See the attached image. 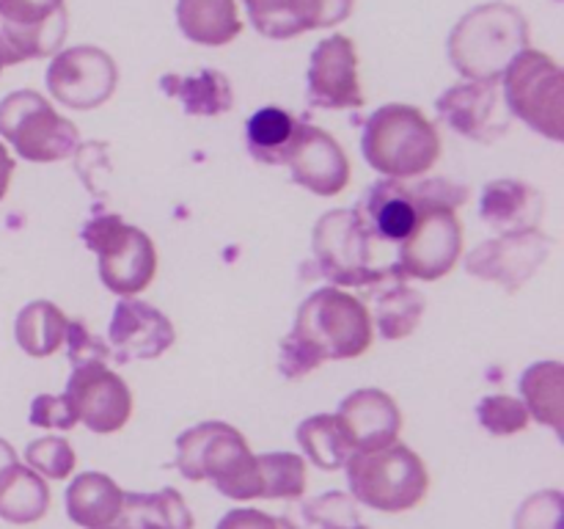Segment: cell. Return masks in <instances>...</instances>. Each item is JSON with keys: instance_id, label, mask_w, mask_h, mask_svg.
<instances>
[{"instance_id": "cell-1", "label": "cell", "mask_w": 564, "mask_h": 529, "mask_svg": "<svg viewBox=\"0 0 564 529\" xmlns=\"http://www.w3.org/2000/svg\"><path fill=\"white\" fill-rule=\"evenodd\" d=\"M372 336L369 309L339 287H323L301 303L295 328L281 339L279 369L284 378H303L323 361L364 356Z\"/></svg>"}, {"instance_id": "cell-43", "label": "cell", "mask_w": 564, "mask_h": 529, "mask_svg": "<svg viewBox=\"0 0 564 529\" xmlns=\"http://www.w3.org/2000/svg\"><path fill=\"white\" fill-rule=\"evenodd\" d=\"M11 463H17V452H14V446H11L9 441L0 439V472H3L6 466H11Z\"/></svg>"}, {"instance_id": "cell-21", "label": "cell", "mask_w": 564, "mask_h": 529, "mask_svg": "<svg viewBox=\"0 0 564 529\" xmlns=\"http://www.w3.org/2000/svg\"><path fill=\"white\" fill-rule=\"evenodd\" d=\"M356 215L367 235L380 242H402L419 220L416 198L402 180H380L356 204Z\"/></svg>"}, {"instance_id": "cell-36", "label": "cell", "mask_w": 564, "mask_h": 529, "mask_svg": "<svg viewBox=\"0 0 564 529\" xmlns=\"http://www.w3.org/2000/svg\"><path fill=\"white\" fill-rule=\"evenodd\" d=\"M303 516H306L308 527L312 529H350L356 527V523H361L358 521V510L356 505H352V499L350 496L339 494V490L308 501Z\"/></svg>"}, {"instance_id": "cell-3", "label": "cell", "mask_w": 564, "mask_h": 529, "mask_svg": "<svg viewBox=\"0 0 564 529\" xmlns=\"http://www.w3.org/2000/svg\"><path fill=\"white\" fill-rule=\"evenodd\" d=\"M529 47V22L512 3H482L449 33V61L466 80H496Z\"/></svg>"}, {"instance_id": "cell-45", "label": "cell", "mask_w": 564, "mask_h": 529, "mask_svg": "<svg viewBox=\"0 0 564 529\" xmlns=\"http://www.w3.org/2000/svg\"><path fill=\"white\" fill-rule=\"evenodd\" d=\"M350 529H367V527H361V523H356V527H350Z\"/></svg>"}, {"instance_id": "cell-42", "label": "cell", "mask_w": 564, "mask_h": 529, "mask_svg": "<svg viewBox=\"0 0 564 529\" xmlns=\"http://www.w3.org/2000/svg\"><path fill=\"white\" fill-rule=\"evenodd\" d=\"M11 64H20V58H17V55H14L11 44L6 42L3 31H0V72H3L6 66H11Z\"/></svg>"}, {"instance_id": "cell-18", "label": "cell", "mask_w": 564, "mask_h": 529, "mask_svg": "<svg viewBox=\"0 0 564 529\" xmlns=\"http://www.w3.org/2000/svg\"><path fill=\"white\" fill-rule=\"evenodd\" d=\"M108 339L116 361H147V358L163 356L174 345L176 331L160 309L135 298H121L113 309Z\"/></svg>"}, {"instance_id": "cell-4", "label": "cell", "mask_w": 564, "mask_h": 529, "mask_svg": "<svg viewBox=\"0 0 564 529\" xmlns=\"http://www.w3.org/2000/svg\"><path fill=\"white\" fill-rule=\"evenodd\" d=\"M361 152L378 174L405 182L433 171L441 158V136L422 110L391 102L367 119Z\"/></svg>"}, {"instance_id": "cell-28", "label": "cell", "mask_w": 564, "mask_h": 529, "mask_svg": "<svg viewBox=\"0 0 564 529\" xmlns=\"http://www.w3.org/2000/svg\"><path fill=\"white\" fill-rule=\"evenodd\" d=\"M124 529H193V512L176 488L154 494H124L119 523Z\"/></svg>"}, {"instance_id": "cell-12", "label": "cell", "mask_w": 564, "mask_h": 529, "mask_svg": "<svg viewBox=\"0 0 564 529\" xmlns=\"http://www.w3.org/2000/svg\"><path fill=\"white\" fill-rule=\"evenodd\" d=\"M66 397L75 408L77 422H83L94 433H116L130 422V386L102 361L72 367Z\"/></svg>"}, {"instance_id": "cell-15", "label": "cell", "mask_w": 564, "mask_h": 529, "mask_svg": "<svg viewBox=\"0 0 564 529\" xmlns=\"http://www.w3.org/2000/svg\"><path fill=\"white\" fill-rule=\"evenodd\" d=\"M0 31L20 64L50 58L69 31L64 0H0Z\"/></svg>"}, {"instance_id": "cell-31", "label": "cell", "mask_w": 564, "mask_h": 529, "mask_svg": "<svg viewBox=\"0 0 564 529\" xmlns=\"http://www.w3.org/2000/svg\"><path fill=\"white\" fill-rule=\"evenodd\" d=\"M66 314L50 301H31L20 309L14 320V339L28 356L47 358L64 345L66 339Z\"/></svg>"}, {"instance_id": "cell-8", "label": "cell", "mask_w": 564, "mask_h": 529, "mask_svg": "<svg viewBox=\"0 0 564 529\" xmlns=\"http://www.w3.org/2000/svg\"><path fill=\"white\" fill-rule=\"evenodd\" d=\"M0 136L14 147L22 160L31 163L69 158L80 143L77 127L31 88L0 99Z\"/></svg>"}, {"instance_id": "cell-26", "label": "cell", "mask_w": 564, "mask_h": 529, "mask_svg": "<svg viewBox=\"0 0 564 529\" xmlns=\"http://www.w3.org/2000/svg\"><path fill=\"white\" fill-rule=\"evenodd\" d=\"M50 507V488L42 474L20 461L0 472V518L17 527L42 521Z\"/></svg>"}, {"instance_id": "cell-23", "label": "cell", "mask_w": 564, "mask_h": 529, "mask_svg": "<svg viewBox=\"0 0 564 529\" xmlns=\"http://www.w3.org/2000/svg\"><path fill=\"white\" fill-rule=\"evenodd\" d=\"M367 290L380 336H386V339H402V336L416 331L427 301H424L422 292L408 287L405 276H402V270L397 264H391L383 279L369 284Z\"/></svg>"}, {"instance_id": "cell-30", "label": "cell", "mask_w": 564, "mask_h": 529, "mask_svg": "<svg viewBox=\"0 0 564 529\" xmlns=\"http://www.w3.org/2000/svg\"><path fill=\"white\" fill-rule=\"evenodd\" d=\"M521 397L529 419L549 424L562 435L564 419V367L560 361L532 364L521 375Z\"/></svg>"}, {"instance_id": "cell-14", "label": "cell", "mask_w": 564, "mask_h": 529, "mask_svg": "<svg viewBox=\"0 0 564 529\" xmlns=\"http://www.w3.org/2000/svg\"><path fill=\"white\" fill-rule=\"evenodd\" d=\"M441 119L477 143H494L510 130V110L496 80H466L446 88L435 102Z\"/></svg>"}, {"instance_id": "cell-32", "label": "cell", "mask_w": 564, "mask_h": 529, "mask_svg": "<svg viewBox=\"0 0 564 529\" xmlns=\"http://www.w3.org/2000/svg\"><path fill=\"white\" fill-rule=\"evenodd\" d=\"M297 444H301L308 463L325 468V472L345 468V463L356 452L336 413H317V417L303 419L297 424Z\"/></svg>"}, {"instance_id": "cell-6", "label": "cell", "mask_w": 564, "mask_h": 529, "mask_svg": "<svg viewBox=\"0 0 564 529\" xmlns=\"http://www.w3.org/2000/svg\"><path fill=\"white\" fill-rule=\"evenodd\" d=\"M88 251L99 259V279L110 292L132 298L152 284L158 273V251L147 231L124 224L119 215H99L80 229Z\"/></svg>"}, {"instance_id": "cell-20", "label": "cell", "mask_w": 564, "mask_h": 529, "mask_svg": "<svg viewBox=\"0 0 564 529\" xmlns=\"http://www.w3.org/2000/svg\"><path fill=\"white\" fill-rule=\"evenodd\" d=\"M339 422L356 452H375L394 444L402 430V413L394 397L380 389H358L339 406Z\"/></svg>"}, {"instance_id": "cell-33", "label": "cell", "mask_w": 564, "mask_h": 529, "mask_svg": "<svg viewBox=\"0 0 564 529\" xmlns=\"http://www.w3.org/2000/svg\"><path fill=\"white\" fill-rule=\"evenodd\" d=\"M262 496L259 499H297L306 490V463L292 452H264L257 455Z\"/></svg>"}, {"instance_id": "cell-40", "label": "cell", "mask_w": 564, "mask_h": 529, "mask_svg": "<svg viewBox=\"0 0 564 529\" xmlns=\"http://www.w3.org/2000/svg\"><path fill=\"white\" fill-rule=\"evenodd\" d=\"M218 529H297L292 527L286 518L268 516L262 510H253V507H237V510H229L218 521Z\"/></svg>"}, {"instance_id": "cell-22", "label": "cell", "mask_w": 564, "mask_h": 529, "mask_svg": "<svg viewBox=\"0 0 564 529\" xmlns=\"http://www.w3.org/2000/svg\"><path fill=\"white\" fill-rule=\"evenodd\" d=\"M543 193L521 180H494L482 187L479 218L499 235L534 231L543 220Z\"/></svg>"}, {"instance_id": "cell-16", "label": "cell", "mask_w": 564, "mask_h": 529, "mask_svg": "<svg viewBox=\"0 0 564 529\" xmlns=\"http://www.w3.org/2000/svg\"><path fill=\"white\" fill-rule=\"evenodd\" d=\"M308 102L323 110H358L364 105L358 53L345 33L323 39L308 61Z\"/></svg>"}, {"instance_id": "cell-38", "label": "cell", "mask_w": 564, "mask_h": 529, "mask_svg": "<svg viewBox=\"0 0 564 529\" xmlns=\"http://www.w3.org/2000/svg\"><path fill=\"white\" fill-rule=\"evenodd\" d=\"M31 424L50 430H72L77 424V413L66 395H39L31 402Z\"/></svg>"}, {"instance_id": "cell-29", "label": "cell", "mask_w": 564, "mask_h": 529, "mask_svg": "<svg viewBox=\"0 0 564 529\" xmlns=\"http://www.w3.org/2000/svg\"><path fill=\"white\" fill-rule=\"evenodd\" d=\"M297 127H301V121L290 110L279 108V105H268V108L257 110L246 127L248 152L259 163L284 165L286 154L295 143Z\"/></svg>"}, {"instance_id": "cell-25", "label": "cell", "mask_w": 564, "mask_h": 529, "mask_svg": "<svg viewBox=\"0 0 564 529\" xmlns=\"http://www.w3.org/2000/svg\"><path fill=\"white\" fill-rule=\"evenodd\" d=\"M176 22L182 36L204 47H224L242 31L237 0H180Z\"/></svg>"}, {"instance_id": "cell-39", "label": "cell", "mask_w": 564, "mask_h": 529, "mask_svg": "<svg viewBox=\"0 0 564 529\" xmlns=\"http://www.w3.org/2000/svg\"><path fill=\"white\" fill-rule=\"evenodd\" d=\"M66 345H69V361L72 367H80V364H94V361H108L110 347L102 339L91 334L83 323H69L66 325Z\"/></svg>"}, {"instance_id": "cell-27", "label": "cell", "mask_w": 564, "mask_h": 529, "mask_svg": "<svg viewBox=\"0 0 564 529\" xmlns=\"http://www.w3.org/2000/svg\"><path fill=\"white\" fill-rule=\"evenodd\" d=\"M160 88L176 97L187 116H224L235 105V91L224 72L202 69L196 75H165Z\"/></svg>"}, {"instance_id": "cell-9", "label": "cell", "mask_w": 564, "mask_h": 529, "mask_svg": "<svg viewBox=\"0 0 564 529\" xmlns=\"http://www.w3.org/2000/svg\"><path fill=\"white\" fill-rule=\"evenodd\" d=\"M314 257L334 287H364L380 281L391 264L372 262V237L356 209H328L314 226Z\"/></svg>"}, {"instance_id": "cell-41", "label": "cell", "mask_w": 564, "mask_h": 529, "mask_svg": "<svg viewBox=\"0 0 564 529\" xmlns=\"http://www.w3.org/2000/svg\"><path fill=\"white\" fill-rule=\"evenodd\" d=\"M11 176H14V158H11L9 149L0 141V202H3L6 193H9Z\"/></svg>"}, {"instance_id": "cell-19", "label": "cell", "mask_w": 564, "mask_h": 529, "mask_svg": "<svg viewBox=\"0 0 564 529\" xmlns=\"http://www.w3.org/2000/svg\"><path fill=\"white\" fill-rule=\"evenodd\" d=\"M248 20L268 39H295L317 28H334L352 14L356 0H242Z\"/></svg>"}, {"instance_id": "cell-17", "label": "cell", "mask_w": 564, "mask_h": 529, "mask_svg": "<svg viewBox=\"0 0 564 529\" xmlns=\"http://www.w3.org/2000/svg\"><path fill=\"white\" fill-rule=\"evenodd\" d=\"M292 182L317 196H339L350 182V160L330 132L314 125L297 127L286 163Z\"/></svg>"}, {"instance_id": "cell-7", "label": "cell", "mask_w": 564, "mask_h": 529, "mask_svg": "<svg viewBox=\"0 0 564 529\" xmlns=\"http://www.w3.org/2000/svg\"><path fill=\"white\" fill-rule=\"evenodd\" d=\"M505 105L551 141L564 138V77L560 64L549 53L527 47L512 58L505 75Z\"/></svg>"}, {"instance_id": "cell-11", "label": "cell", "mask_w": 564, "mask_h": 529, "mask_svg": "<svg viewBox=\"0 0 564 529\" xmlns=\"http://www.w3.org/2000/svg\"><path fill=\"white\" fill-rule=\"evenodd\" d=\"M463 253V226L452 207H419V220L400 242L397 268L405 279H444Z\"/></svg>"}, {"instance_id": "cell-34", "label": "cell", "mask_w": 564, "mask_h": 529, "mask_svg": "<svg viewBox=\"0 0 564 529\" xmlns=\"http://www.w3.org/2000/svg\"><path fill=\"white\" fill-rule=\"evenodd\" d=\"M28 466L36 474L50 479H66L75 468L77 457L75 450L66 439H58V435H44V439H36L28 444L25 450Z\"/></svg>"}, {"instance_id": "cell-24", "label": "cell", "mask_w": 564, "mask_h": 529, "mask_svg": "<svg viewBox=\"0 0 564 529\" xmlns=\"http://www.w3.org/2000/svg\"><path fill=\"white\" fill-rule=\"evenodd\" d=\"M124 490L102 472H83L66 488V512L83 529L110 527L119 521Z\"/></svg>"}, {"instance_id": "cell-2", "label": "cell", "mask_w": 564, "mask_h": 529, "mask_svg": "<svg viewBox=\"0 0 564 529\" xmlns=\"http://www.w3.org/2000/svg\"><path fill=\"white\" fill-rule=\"evenodd\" d=\"M174 466L191 483H213L224 496L251 501L262 496L259 461L246 435L226 422H202L176 439Z\"/></svg>"}, {"instance_id": "cell-5", "label": "cell", "mask_w": 564, "mask_h": 529, "mask_svg": "<svg viewBox=\"0 0 564 529\" xmlns=\"http://www.w3.org/2000/svg\"><path fill=\"white\" fill-rule=\"evenodd\" d=\"M345 468L352 496L380 512L413 510L430 488L424 461L400 441L375 452H352Z\"/></svg>"}, {"instance_id": "cell-35", "label": "cell", "mask_w": 564, "mask_h": 529, "mask_svg": "<svg viewBox=\"0 0 564 529\" xmlns=\"http://www.w3.org/2000/svg\"><path fill=\"white\" fill-rule=\"evenodd\" d=\"M477 419L494 435H516L527 430L529 411L518 397L488 395L477 406Z\"/></svg>"}, {"instance_id": "cell-37", "label": "cell", "mask_w": 564, "mask_h": 529, "mask_svg": "<svg viewBox=\"0 0 564 529\" xmlns=\"http://www.w3.org/2000/svg\"><path fill=\"white\" fill-rule=\"evenodd\" d=\"M564 496L560 490L532 494L516 512V529H562Z\"/></svg>"}, {"instance_id": "cell-10", "label": "cell", "mask_w": 564, "mask_h": 529, "mask_svg": "<svg viewBox=\"0 0 564 529\" xmlns=\"http://www.w3.org/2000/svg\"><path fill=\"white\" fill-rule=\"evenodd\" d=\"M119 86V66L94 44L61 50L47 66V88L72 110H94L108 102Z\"/></svg>"}, {"instance_id": "cell-13", "label": "cell", "mask_w": 564, "mask_h": 529, "mask_svg": "<svg viewBox=\"0 0 564 529\" xmlns=\"http://www.w3.org/2000/svg\"><path fill=\"white\" fill-rule=\"evenodd\" d=\"M551 240L543 231H518L485 240L466 257V270L482 281H496L507 292H516L543 268L549 259Z\"/></svg>"}, {"instance_id": "cell-44", "label": "cell", "mask_w": 564, "mask_h": 529, "mask_svg": "<svg viewBox=\"0 0 564 529\" xmlns=\"http://www.w3.org/2000/svg\"><path fill=\"white\" fill-rule=\"evenodd\" d=\"M99 529H124V527H113V523H110V527H99Z\"/></svg>"}]
</instances>
